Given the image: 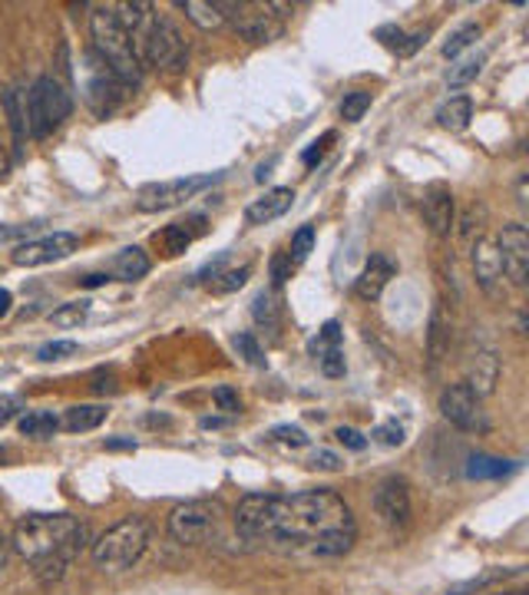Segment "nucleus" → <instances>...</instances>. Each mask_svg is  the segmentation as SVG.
Returning <instances> with one entry per match:
<instances>
[{
    "label": "nucleus",
    "mask_w": 529,
    "mask_h": 595,
    "mask_svg": "<svg viewBox=\"0 0 529 595\" xmlns=\"http://www.w3.org/2000/svg\"><path fill=\"white\" fill-rule=\"evenodd\" d=\"M235 529L245 542L305 549L321 559L344 556L357 539L348 503L331 490L248 493L235 506Z\"/></svg>",
    "instance_id": "nucleus-1"
},
{
    "label": "nucleus",
    "mask_w": 529,
    "mask_h": 595,
    "mask_svg": "<svg viewBox=\"0 0 529 595\" xmlns=\"http://www.w3.org/2000/svg\"><path fill=\"white\" fill-rule=\"evenodd\" d=\"M83 542H86V526L77 516L34 513L17 523L11 549H17V556L37 572V579L57 582L83 552Z\"/></svg>",
    "instance_id": "nucleus-2"
},
{
    "label": "nucleus",
    "mask_w": 529,
    "mask_h": 595,
    "mask_svg": "<svg viewBox=\"0 0 529 595\" xmlns=\"http://www.w3.org/2000/svg\"><path fill=\"white\" fill-rule=\"evenodd\" d=\"M116 21L122 24V31L132 40V50H137L143 70L156 67V70H183L186 67V40L179 34V27L169 18H160L153 11V4H140V0H122V4H113Z\"/></svg>",
    "instance_id": "nucleus-3"
},
{
    "label": "nucleus",
    "mask_w": 529,
    "mask_h": 595,
    "mask_svg": "<svg viewBox=\"0 0 529 595\" xmlns=\"http://www.w3.org/2000/svg\"><path fill=\"white\" fill-rule=\"evenodd\" d=\"M90 31H93V54L116 73V80L122 86H140L143 63H140L137 50H132L129 34L116 21L113 8H96L90 18Z\"/></svg>",
    "instance_id": "nucleus-4"
},
{
    "label": "nucleus",
    "mask_w": 529,
    "mask_h": 595,
    "mask_svg": "<svg viewBox=\"0 0 529 595\" xmlns=\"http://www.w3.org/2000/svg\"><path fill=\"white\" fill-rule=\"evenodd\" d=\"M146 546H150V523L140 516H129L93 542V562L103 572H122L143 559Z\"/></svg>",
    "instance_id": "nucleus-5"
},
{
    "label": "nucleus",
    "mask_w": 529,
    "mask_h": 595,
    "mask_svg": "<svg viewBox=\"0 0 529 595\" xmlns=\"http://www.w3.org/2000/svg\"><path fill=\"white\" fill-rule=\"evenodd\" d=\"M222 18L251 44H272L289 18V4H272V0H228L219 4Z\"/></svg>",
    "instance_id": "nucleus-6"
},
{
    "label": "nucleus",
    "mask_w": 529,
    "mask_h": 595,
    "mask_svg": "<svg viewBox=\"0 0 529 595\" xmlns=\"http://www.w3.org/2000/svg\"><path fill=\"white\" fill-rule=\"evenodd\" d=\"M70 113H73V96L60 80L40 77L27 90V129L34 139H47L50 132H57L70 119Z\"/></svg>",
    "instance_id": "nucleus-7"
},
{
    "label": "nucleus",
    "mask_w": 529,
    "mask_h": 595,
    "mask_svg": "<svg viewBox=\"0 0 529 595\" xmlns=\"http://www.w3.org/2000/svg\"><path fill=\"white\" fill-rule=\"evenodd\" d=\"M169 536L183 546H212L222 536V506L209 500L176 506L169 513Z\"/></svg>",
    "instance_id": "nucleus-8"
},
{
    "label": "nucleus",
    "mask_w": 529,
    "mask_h": 595,
    "mask_svg": "<svg viewBox=\"0 0 529 595\" xmlns=\"http://www.w3.org/2000/svg\"><path fill=\"white\" fill-rule=\"evenodd\" d=\"M83 63H86V67H83V83H80V90H83L86 106H90L96 116H113V113L119 109V103H122V96H126L129 86H122V83L116 80V73H113L96 54H86Z\"/></svg>",
    "instance_id": "nucleus-9"
},
{
    "label": "nucleus",
    "mask_w": 529,
    "mask_h": 595,
    "mask_svg": "<svg viewBox=\"0 0 529 595\" xmlns=\"http://www.w3.org/2000/svg\"><path fill=\"white\" fill-rule=\"evenodd\" d=\"M212 183H215V176H189V179H169V183L143 186L140 196H137V209L140 212H166V209H176V206L189 202L196 192H202Z\"/></svg>",
    "instance_id": "nucleus-10"
},
{
    "label": "nucleus",
    "mask_w": 529,
    "mask_h": 595,
    "mask_svg": "<svg viewBox=\"0 0 529 595\" xmlns=\"http://www.w3.org/2000/svg\"><path fill=\"white\" fill-rule=\"evenodd\" d=\"M80 248V238L70 235V232H54V235H44V238H31L24 245L14 248V265L21 268H40V265H54L60 258H70L73 252Z\"/></svg>",
    "instance_id": "nucleus-11"
},
{
    "label": "nucleus",
    "mask_w": 529,
    "mask_h": 595,
    "mask_svg": "<svg viewBox=\"0 0 529 595\" xmlns=\"http://www.w3.org/2000/svg\"><path fill=\"white\" fill-rule=\"evenodd\" d=\"M440 413H444L454 427L470 430V433H477V430H486V427H490V423H486V417H483L480 397H477L467 384H450V387L440 394Z\"/></svg>",
    "instance_id": "nucleus-12"
},
{
    "label": "nucleus",
    "mask_w": 529,
    "mask_h": 595,
    "mask_svg": "<svg viewBox=\"0 0 529 595\" xmlns=\"http://www.w3.org/2000/svg\"><path fill=\"white\" fill-rule=\"evenodd\" d=\"M499 245V258H503V275L513 284H526L529 278V232L522 222H509L503 225V232L496 235Z\"/></svg>",
    "instance_id": "nucleus-13"
},
{
    "label": "nucleus",
    "mask_w": 529,
    "mask_h": 595,
    "mask_svg": "<svg viewBox=\"0 0 529 595\" xmlns=\"http://www.w3.org/2000/svg\"><path fill=\"white\" fill-rule=\"evenodd\" d=\"M374 510L387 526H408L411 520V490L404 477H387L374 490Z\"/></svg>",
    "instance_id": "nucleus-14"
},
{
    "label": "nucleus",
    "mask_w": 529,
    "mask_h": 595,
    "mask_svg": "<svg viewBox=\"0 0 529 595\" xmlns=\"http://www.w3.org/2000/svg\"><path fill=\"white\" fill-rule=\"evenodd\" d=\"M496 381H499V358H496L490 348L470 351L467 361H463V384H467L477 397H486V394H493Z\"/></svg>",
    "instance_id": "nucleus-15"
},
{
    "label": "nucleus",
    "mask_w": 529,
    "mask_h": 595,
    "mask_svg": "<svg viewBox=\"0 0 529 595\" xmlns=\"http://www.w3.org/2000/svg\"><path fill=\"white\" fill-rule=\"evenodd\" d=\"M397 275V265L387 258V255H371L361 268V275L354 278V294L361 298V302H377V298L384 294V288L390 284V278Z\"/></svg>",
    "instance_id": "nucleus-16"
},
{
    "label": "nucleus",
    "mask_w": 529,
    "mask_h": 595,
    "mask_svg": "<svg viewBox=\"0 0 529 595\" xmlns=\"http://www.w3.org/2000/svg\"><path fill=\"white\" fill-rule=\"evenodd\" d=\"M421 212H424V222L427 229L437 235V238H447L450 229H454V192L447 186H431L424 192V202H421Z\"/></svg>",
    "instance_id": "nucleus-17"
},
{
    "label": "nucleus",
    "mask_w": 529,
    "mask_h": 595,
    "mask_svg": "<svg viewBox=\"0 0 529 595\" xmlns=\"http://www.w3.org/2000/svg\"><path fill=\"white\" fill-rule=\"evenodd\" d=\"M473 275L480 281L483 291H496L499 278H503V258H499V245H496V235H480L473 242Z\"/></svg>",
    "instance_id": "nucleus-18"
},
{
    "label": "nucleus",
    "mask_w": 529,
    "mask_h": 595,
    "mask_svg": "<svg viewBox=\"0 0 529 595\" xmlns=\"http://www.w3.org/2000/svg\"><path fill=\"white\" fill-rule=\"evenodd\" d=\"M295 202V192L292 189H269L261 199H255L248 209H245V222L248 225H269L275 219H282Z\"/></svg>",
    "instance_id": "nucleus-19"
},
{
    "label": "nucleus",
    "mask_w": 529,
    "mask_h": 595,
    "mask_svg": "<svg viewBox=\"0 0 529 595\" xmlns=\"http://www.w3.org/2000/svg\"><path fill=\"white\" fill-rule=\"evenodd\" d=\"M450 335H454L450 312H447L444 302H437L434 305V315H431V325H427V358H431L434 368L450 354Z\"/></svg>",
    "instance_id": "nucleus-20"
},
{
    "label": "nucleus",
    "mask_w": 529,
    "mask_h": 595,
    "mask_svg": "<svg viewBox=\"0 0 529 595\" xmlns=\"http://www.w3.org/2000/svg\"><path fill=\"white\" fill-rule=\"evenodd\" d=\"M202 222H205V219L196 215V219H189V222H173V225H166L163 235H160V242L166 245V255H183V252L205 232Z\"/></svg>",
    "instance_id": "nucleus-21"
},
{
    "label": "nucleus",
    "mask_w": 529,
    "mask_h": 595,
    "mask_svg": "<svg viewBox=\"0 0 529 595\" xmlns=\"http://www.w3.org/2000/svg\"><path fill=\"white\" fill-rule=\"evenodd\" d=\"M4 113L11 119V129H14V149L21 153L24 142H27V93L21 86H8L4 93Z\"/></svg>",
    "instance_id": "nucleus-22"
},
{
    "label": "nucleus",
    "mask_w": 529,
    "mask_h": 595,
    "mask_svg": "<svg viewBox=\"0 0 529 595\" xmlns=\"http://www.w3.org/2000/svg\"><path fill=\"white\" fill-rule=\"evenodd\" d=\"M113 278L119 281H140L143 275H150V255L140 245H129L113 258Z\"/></svg>",
    "instance_id": "nucleus-23"
},
{
    "label": "nucleus",
    "mask_w": 529,
    "mask_h": 595,
    "mask_svg": "<svg viewBox=\"0 0 529 595\" xmlns=\"http://www.w3.org/2000/svg\"><path fill=\"white\" fill-rule=\"evenodd\" d=\"M103 420H106V407H99V404H80V407H70L63 413L60 427L67 433H86V430H96Z\"/></svg>",
    "instance_id": "nucleus-24"
},
{
    "label": "nucleus",
    "mask_w": 529,
    "mask_h": 595,
    "mask_svg": "<svg viewBox=\"0 0 529 595\" xmlns=\"http://www.w3.org/2000/svg\"><path fill=\"white\" fill-rule=\"evenodd\" d=\"M473 119V103L470 96H450L440 109H437V122L450 132H463Z\"/></svg>",
    "instance_id": "nucleus-25"
},
{
    "label": "nucleus",
    "mask_w": 529,
    "mask_h": 595,
    "mask_svg": "<svg viewBox=\"0 0 529 595\" xmlns=\"http://www.w3.org/2000/svg\"><path fill=\"white\" fill-rule=\"evenodd\" d=\"M251 318L264 328H279L282 322V302L275 291H258L255 302H251Z\"/></svg>",
    "instance_id": "nucleus-26"
},
{
    "label": "nucleus",
    "mask_w": 529,
    "mask_h": 595,
    "mask_svg": "<svg viewBox=\"0 0 529 595\" xmlns=\"http://www.w3.org/2000/svg\"><path fill=\"white\" fill-rule=\"evenodd\" d=\"M179 8H183L186 18H189L196 27H202V31H212V27H222V24H225L219 4H202V0H183Z\"/></svg>",
    "instance_id": "nucleus-27"
},
{
    "label": "nucleus",
    "mask_w": 529,
    "mask_h": 595,
    "mask_svg": "<svg viewBox=\"0 0 529 595\" xmlns=\"http://www.w3.org/2000/svg\"><path fill=\"white\" fill-rule=\"evenodd\" d=\"M17 427H21L24 436H40V440H47V436H54V433L60 430V420L54 417V410H31V413L21 417Z\"/></svg>",
    "instance_id": "nucleus-28"
},
{
    "label": "nucleus",
    "mask_w": 529,
    "mask_h": 595,
    "mask_svg": "<svg viewBox=\"0 0 529 595\" xmlns=\"http://www.w3.org/2000/svg\"><path fill=\"white\" fill-rule=\"evenodd\" d=\"M509 470H513V464H509V460H496V457H483V454H477V457H470L467 477H470V480H499V477H506Z\"/></svg>",
    "instance_id": "nucleus-29"
},
{
    "label": "nucleus",
    "mask_w": 529,
    "mask_h": 595,
    "mask_svg": "<svg viewBox=\"0 0 529 595\" xmlns=\"http://www.w3.org/2000/svg\"><path fill=\"white\" fill-rule=\"evenodd\" d=\"M483 63H486V54L463 57L460 63H454V67L447 70V86H467V83H473V80L480 77Z\"/></svg>",
    "instance_id": "nucleus-30"
},
{
    "label": "nucleus",
    "mask_w": 529,
    "mask_h": 595,
    "mask_svg": "<svg viewBox=\"0 0 529 595\" xmlns=\"http://www.w3.org/2000/svg\"><path fill=\"white\" fill-rule=\"evenodd\" d=\"M90 315V302H67L57 312H50V325L54 328H80Z\"/></svg>",
    "instance_id": "nucleus-31"
},
{
    "label": "nucleus",
    "mask_w": 529,
    "mask_h": 595,
    "mask_svg": "<svg viewBox=\"0 0 529 595\" xmlns=\"http://www.w3.org/2000/svg\"><path fill=\"white\" fill-rule=\"evenodd\" d=\"M334 348H341V325H338V322H328V325L308 341V351H311L315 358H325V354L334 351Z\"/></svg>",
    "instance_id": "nucleus-32"
},
{
    "label": "nucleus",
    "mask_w": 529,
    "mask_h": 595,
    "mask_svg": "<svg viewBox=\"0 0 529 595\" xmlns=\"http://www.w3.org/2000/svg\"><path fill=\"white\" fill-rule=\"evenodd\" d=\"M367 109H371V93H367V90H351V93H344V100H341V116H344V122H357Z\"/></svg>",
    "instance_id": "nucleus-33"
},
{
    "label": "nucleus",
    "mask_w": 529,
    "mask_h": 595,
    "mask_svg": "<svg viewBox=\"0 0 529 595\" xmlns=\"http://www.w3.org/2000/svg\"><path fill=\"white\" fill-rule=\"evenodd\" d=\"M248 275H251V265H242V268H228V271H222V275H215L212 278V291L215 294H228V291H238L245 281H248Z\"/></svg>",
    "instance_id": "nucleus-34"
},
{
    "label": "nucleus",
    "mask_w": 529,
    "mask_h": 595,
    "mask_svg": "<svg viewBox=\"0 0 529 595\" xmlns=\"http://www.w3.org/2000/svg\"><path fill=\"white\" fill-rule=\"evenodd\" d=\"M235 351L251 364V368H264V351H261V345H258V338L251 335V331H242V335H235Z\"/></svg>",
    "instance_id": "nucleus-35"
},
{
    "label": "nucleus",
    "mask_w": 529,
    "mask_h": 595,
    "mask_svg": "<svg viewBox=\"0 0 529 595\" xmlns=\"http://www.w3.org/2000/svg\"><path fill=\"white\" fill-rule=\"evenodd\" d=\"M473 40H480V27H477V24L460 27V31H457V34L444 44V57H450V60H454V57H460V54H463Z\"/></svg>",
    "instance_id": "nucleus-36"
},
{
    "label": "nucleus",
    "mask_w": 529,
    "mask_h": 595,
    "mask_svg": "<svg viewBox=\"0 0 529 595\" xmlns=\"http://www.w3.org/2000/svg\"><path fill=\"white\" fill-rule=\"evenodd\" d=\"M311 248H315V229H311V225H302V229L292 235V252H289V258H292L295 265H302V261L308 258Z\"/></svg>",
    "instance_id": "nucleus-37"
},
{
    "label": "nucleus",
    "mask_w": 529,
    "mask_h": 595,
    "mask_svg": "<svg viewBox=\"0 0 529 595\" xmlns=\"http://www.w3.org/2000/svg\"><path fill=\"white\" fill-rule=\"evenodd\" d=\"M80 351V345L77 341H50V345H44L40 351H37V358L40 361H63V358H73Z\"/></svg>",
    "instance_id": "nucleus-38"
},
{
    "label": "nucleus",
    "mask_w": 529,
    "mask_h": 595,
    "mask_svg": "<svg viewBox=\"0 0 529 595\" xmlns=\"http://www.w3.org/2000/svg\"><path fill=\"white\" fill-rule=\"evenodd\" d=\"M272 440L282 443V446H308V433L302 427H292V423H282L272 430Z\"/></svg>",
    "instance_id": "nucleus-39"
},
{
    "label": "nucleus",
    "mask_w": 529,
    "mask_h": 595,
    "mask_svg": "<svg viewBox=\"0 0 529 595\" xmlns=\"http://www.w3.org/2000/svg\"><path fill=\"white\" fill-rule=\"evenodd\" d=\"M334 139H338L334 132H325V136H321L318 142H311V145L305 149V153H302V163H305L308 170H311V166H318V163L325 160V153H328V145H331Z\"/></svg>",
    "instance_id": "nucleus-40"
},
{
    "label": "nucleus",
    "mask_w": 529,
    "mask_h": 595,
    "mask_svg": "<svg viewBox=\"0 0 529 595\" xmlns=\"http://www.w3.org/2000/svg\"><path fill=\"white\" fill-rule=\"evenodd\" d=\"M272 284L275 288H282L289 278H292V271H295V261L289 258V252H279V255H272Z\"/></svg>",
    "instance_id": "nucleus-41"
},
{
    "label": "nucleus",
    "mask_w": 529,
    "mask_h": 595,
    "mask_svg": "<svg viewBox=\"0 0 529 595\" xmlns=\"http://www.w3.org/2000/svg\"><path fill=\"white\" fill-rule=\"evenodd\" d=\"M374 440H380L384 446H401L404 443V427L401 423H380L377 430H374Z\"/></svg>",
    "instance_id": "nucleus-42"
},
{
    "label": "nucleus",
    "mask_w": 529,
    "mask_h": 595,
    "mask_svg": "<svg viewBox=\"0 0 529 595\" xmlns=\"http://www.w3.org/2000/svg\"><path fill=\"white\" fill-rule=\"evenodd\" d=\"M321 361V371L328 374V377H344V371H348V364H344V351L341 348H334V351H328L325 358H318Z\"/></svg>",
    "instance_id": "nucleus-43"
},
{
    "label": "nucleus",
    "mask_w": 529,
    "mask_h": 595,
    "mask_svg": "<svg viewBox=\"0 0 529 595\" xmlns=\"http://www.w3.org/2000/svg\"><path fill=\"white\" fill-rule=\"evenodd\" d=\"M334 436H338V443H344V446H348V451H364V446H367V436H364V433H357L354 427H338V430H334Z\"/></svg>",
    "instance_id": "nucleus-44"
},
{
    "label": "nucleus",
    "mask_w": 529,
    "mask_h": 595,
    "mask_svg": "<svg viewBox=\"0 0 529 595\" xmlns=\"http://www.w3.org/2000/svg\"><path fill=\"white\" fill-rule=\"evenodd\" d=\"M308 464H311L315 470H341V457H334L331 451H315Z\"/></svg>",
    "instance_id": "nucleus-45"
},
{
    "label": "nucleus",
    "mask_w": 529,
    "mask_h": 595,
    "mask_svg": "<svg viewBox=\"0 0 529 595\" xmlns=\"http://www.w3.org/2000/svg\"><path fill=\"white\" fill-rule=\"evenodd\" d=\"M17 410H21L17 397H11V394H0V427H4V423H11Z\"/></svg>",
    "instance_id": "nucleus-46"
},
{
    "label": "nucleus",
    "mask_w": 529,
    "mask_h": 595,
    "mask_svg": "<svg viewBox=\"0 0 529 595\" xmlns=\"http://www.w3.org/2000/svg\"><path fill=\"white\" fill-rule=\"evenodd\" d=\"M215 404H219L222 410L235 413V410H238V394H235L232 387H215Z\"/></svg>",
    "instance_id": "nucleus-47"
},
{
    "label": "nucleus",
    "mask_w": 529,
    "mask_h": 595,
    "mask_svg": "<svg viewBox=\"0 0 529 595\" xmlns=\"http://www.w3.org/2000/svg\"><path fill=\"white\" fill-rule=\"evenodd\" d=\"M27 232H31V225H0V242H14Z\"/></svg>",
    "instance_id": "nucleus-48"
},
{
    "label": "nucleus",
    "mask_w": 529,
    "mask_h": 595,
    "mask_svg": "<svg viewBox=\"0 0 529 595\" xmlns=\"http://www.w3.org/2000/svg\"><path fill=\"white\" fill-rule=\"evenodd\" d=\"M225 258H228V252H222V255H219V258H215V261H209V265H205V268H202V271H199V275H196V278H199V281H209V278H215V275H219V268H222V261H225Z\"/></svg>",
    "instance_id": "nucleus-49"
},
{
    "label": "nucleus",
    "mask_w": 529,
    "mask_h": 595,
    "mask_svg": "<svg viewBox=\"0 0 529 595\" xmlns=\"http://www.w3.org/2000/svg\"><path fill=\"white\" fill-rule=\"evenodd\" d=\"M8 559H11V539L0 533V575H4V569H8Z\"/></svg>",
    "instance_id": "nucleus-50"
},
{
    "label": "nucleus",
    "mask_w": 529,
    "mask_h": 595,
    "mask_svg": "<svg viewBox=\"0 0 529 595\" xmlns=\"http://www.w3.org/2000/svg\"><path fill=\"white\" fill-rule=\"evenodd\" d=\"M103 446H106V451H137V443H132V440H106Z\"/></svg>",
    "instance_id": "nucleus-51"
},
{
    "label": "nucleus",
    "mask_w": 529,
    "mask_h": 595,
    "mask_svg": "<svg viewBox=\"0 0 529 595\" xmlns=\"http://www.w3.org/2000/svg\"><path fill=\"white\" fill-rule=\"evenodd\" d=\"M275 163H279V160H269V163H261V166L255 170V183H264V179H269V176H272V170H275Z\"/></svg>",
    "instance_id": "nucleus-52"
},
{
    "label": "nucleus",
    "mask_w": 529,
    "mask_h": 595,
    "mask_svg": "<svg viewBox=\"0 0 529 595\" xmlns=\"http://www.w3.org/2000/svg\"><path fill=\"white\" fill-rule=\"evenodd\" d=\"M106 281H109V275H86V278H80V284H86V288H99Z\"/></svg>",
    "instance_id": "nucleus-53"
},
{
    "label": "nucleus",
    "mask_w": 529,
    "mask_h": 595,
    "mask_svg": "<svg viewBox=\"0 0 529 595\" xmlns=\"http://www.w3.org/2000/svg\"><path fill=\"white\" fill-rule=\"evenodd\" d=\"M8 312H11V291L0 288V318H4Z\"/></svg>",
    "instance_id": "nucleus-54"
},
{
    "label": "nucleus",
    "mask_w": 529,
    "mask_h": 595,
    "mask_svg": "<svg viewBox=\"0 0 529 595\" xmlns=\"http://www.w3.org/2000/svg\"><path fill=\"white\" fill-rule=\"evenodd\" d=\"M228 420H219V417H202V427L205 430H219V427H225Z\"/></svg>",
    "instance_id": "nucleus-55"
},
{
    "label": "nucleus",
    "mask_w": 529,
    "mask_h": 595,
    "mask_svg": "<svg viewBox=\"0 0 529 595\" xmlns=\"http://www.w3.org/2000/svg\"><path fill=\"white\" fill-rule=\"evenodd\" d=\"M11 460V451H8V446H0V464H8Z\"/></svg>",
    "instance_id": "nucleus-56"
},
{
    "label": "nucleus",
    "mask_w": 529,
    "mask_h": 595,
    "mask_svg": "<svg viewBox=\"0 0 529 595\" xmlns=\"http://www.w3.org/2000/svg\"><path fill=\"white\" fill-rule=\"evenodd\" d=\"M493 595H526V592H493Z\"/></svg>",
    "instance_id": "nucleus-57"
}]
</instances>
